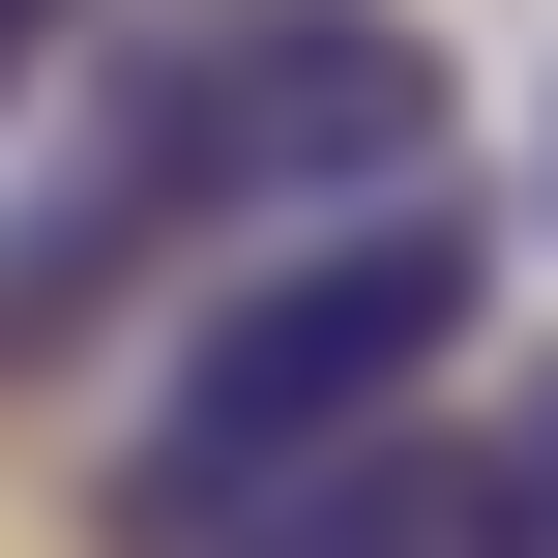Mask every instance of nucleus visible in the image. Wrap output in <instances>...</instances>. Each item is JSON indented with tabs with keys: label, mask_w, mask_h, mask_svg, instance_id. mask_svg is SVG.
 <instances>
[{
	"label": "nucleus",
	"mask_w": 558,
	"mask_h": 558,
	"mask_svg": "<svg viewBox=\"0 0 558 558\" xmlns=\"http://www.w3.org/2000/svg\"><path fill=\"white\" fill-rule=\"evenodd\" d=\"M412 177H441V29L412 0H206L0 206V383L88 353L118 294H177V235H324V206H412Z\"/></svg>",
	"instance_id": "obj_1"
},
{
	"label": "nucleus",
	"mask_w": 558,
	"mask_h": 558,
	"mask_svg": "<svg viewBox=\"0 0 558 558\" xmlns=\"http://www.w3.org/2000/svg\"><path fill=\"white\" fill-rule=\"evenodd\" d=\"M471 206L412 177V206H324V235H265V265H206V324L147 353V412H118V471H88V558H235L294 471H353V441H412L441 412V353H471Z\"/></svg>",
	"instance_id": "obj_2"
},
{
	"label": "nucleus",
	"mask_w": 558,
	"mask_h": 558,
	"mask_svg": "<svg viewBox=\"0 0 558 558\" xmlns=\"http://www.w3.org/2000/svg\"><path fill=\"white\" fill-rule=\"evenodd\" d=\"M235 558H530V530H500V441H441V412H412V441L294 471V500H265Z\"/></svg>",
	"instance_id": "obj_3"
},
{
	"label": "nucleus",
	"mask_w": 558,
	"mask_h": 558,
	"mask_svg": "<svg viewBox=\"0 0 558 558\" xmlns=\"http://www.w3.org/2000/svg\"><path fill=\"white\" fill-rule=\"evenodd\" d=\"M500 530L558 558V383H530V412H500Z\"/></svg>",
	"instance_id": "obj_4"
},
{
	"label": "nucleus",
	"mask_w": 558,
	"mask_h": 558,
	"mask_svg": "<svg viewBox=\"0 0 558 558\" xmlns=\"http://www.w3.org/2000/svg\"><path fill=\"white\" fill-rule=\"evenodd\" d=\"M59 29H88V0H0V88H29V59H59Z\"/></svg>",
	"instance_id": "obj_5"
},
{
	"label": "nucleus",
	"mask_w": 558,
	"mask_h": 558,
	"mask_svg": "<svg viewBox=\"0 0 558 558\" xmlns=\"http://www.w3.org/2000/svg\"><path fill=\"white\" fill-rule=\"evenodd\" d=\"M530 206H558V118H530Z\"/></svg>",
	"instance_id": "obj_6"
}]
</instances>
